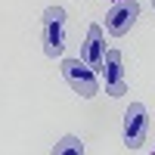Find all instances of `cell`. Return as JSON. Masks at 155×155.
I'll return each mask as SVG.
<instances>
[{"label":"cell","instance_id":"1","mask_svg":"<svg viewBox=\"0 0 155 155\" xmlns=\"http://www.w3.org/2000/svg\"><path fill=\"white\" fill-rule=\"evenodd\" d=\"M41 41H44V53L50 59H59L65 53V9L62 6H47L44 9Z\"/></svg>","mask_w":155,"mask_h":155},{"label":"cell","instance_id":"2","mask_svg":"<svg viewBox=\"0 0 155 155\" xmlns=\"http://www.w3.org/2000/svg\"><path fill=\"white\" fill-rule=\"evenodd\" d=\"M62 78L81 99H93L99 93V78L84 59H62Z\"/></svg>","mask_w":155,"mask_h":155},{"label":"cell","instance_id":"3","mask_svg":"<svg viewBox=\"0 0 155 155\" xmlns=\"http://www.w3.org/2000/svg\"><path fill=\"white\" fill-rule=\"evenodd\" d=\"M146 134H149V112L143 102H130V109L124 112V146L130 152L143 149Z\"/></svg>","mask_w":155,"mask_h":155},{"label":"cell","instance_id":"4","mask_svg":"<svg viewBox=\"0 0 155 155\" xmlns=\"http://www.w3.org/2000/svg\"><path fill=\"white\" fill-rule=\"evenodd\" d=\"M102 81H106V93L109 96H124L127 93V78H124V56L121 50H106L102 59Z\"/></svg>","mask_w":155,"mask_h":155},{"label":"cell","instance_id":"5","mask_svg":"<svg viewBox=\"0 0 155 155\" xmlns=\"http://www.w3.org/2000/svg\"><path fill=\"white\" fill-rule=\"evenodd\" d=\"M137 19H140V3H137V0H121V3H115L109 9L106 28H109V34L121 37V34H127L137 25Z\"/></svg>","mask_w":155,"mask_h":155},{"label":"cell","instance_id":"6","mask_svg":"<svg viewBox=\"0 0 155 155\" xmlns=\"http://www.w3.org/2000/svg\"><path fill=\"white\" fill-rule=\"evenodd\" d=\"M81 59H84L96 74L102 71V59H106V37H102V28H99V25H90V28H87V41H84V50H81Z\"/></svg>","mask_w":155,"mask_h":155},{"label":"cell","instance_id":"7","mask_svg":"<svg viewBox=\"0 0 155 155\" xmlns=\"http://www.w3.org/2000/svg\"><path fill=\"white\" fill-rule=\"evenodd\" d=\"M62 152H78V155H84V143H81V137H74V134L62 137L59 143L53 146V155H62Z\"/></svg>","mask_w":155,"mask_h":155},{"label":"cell","instance_id":"8","mask_svg":"<svg viewBox=\"0 0 155 155\" xmlns=\"http://www.w3.org/2000/svg\"><path fill=\"white\" fill-rule=\"evenodd\" d=\"M112 3H121V0H112Z\"/></svg>","mask_w":155,"mask_h":155},{"label":"cell","instance_id":"9","mask_svg":"<svg viewBox=\"0 0 155 155\" xmlns=\"http://www.w3.org/2000/svg\"><path fill=\"white\" fill-rule=\"evenodd\" d=\"M152 9H155V0H152Z\"/></svg>","mask_w":155,"mask_h":155}]
</instances>
